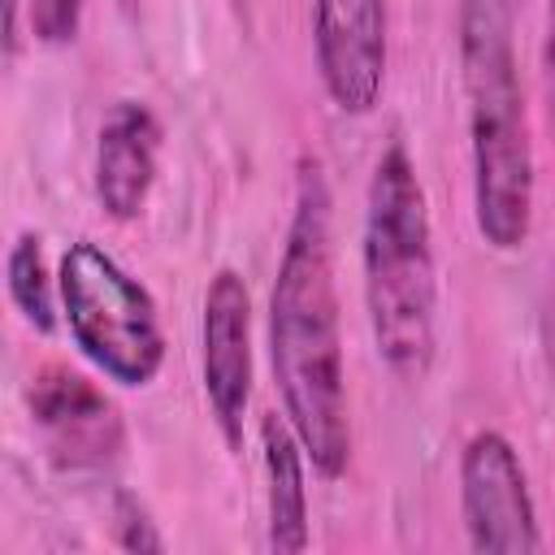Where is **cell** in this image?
<instances>
[{
	"instance_id": "1",
	"label": "cell",
	"mask_w": 555,
	"mask_h": 555,
	"mask_svg": "<svg viewBox=\"0 0 555 555\" xmlns=\"http://www.w3.org/2000/svg\"><path fill=\"white\" fill-rule=\"evenodd\" d=\"M330 208L334 199L321 160L299 156L291 221L269 286V369L282 416L299 434L321 481H338L351 464V399Z\"/></svg>"
},
{
	"instance_id": "2",
	"label": "cell",
	"mask_w": 555,
	"mask_h": 555,
	"mask_svg": "<svg viewBox=\"0 0 555 555\" xmlns=\"http://www.w3.org/2000/svg\"><path fill=\"white\" fill-rule=\"evenodd\" d=\"M455 43L468 126L473 225L486 247L520 251L533 234L538 160L507 0H460Z\"/></svg>"
},
{
	"instance_id": "3",
	"label": "cell",
	"mask_w": 555,
	"mask_h": 555,
	"mask_svg": "<svg viewBox=\"0 0 555 555\" xmlns=\"http://www.w3.org/2000/svg\"><path fill=\"white\" fill-rule=\"evenodd\" d=\"M360 286L377 360L416 386L438 356V256L429 199L403 139H390L364 186Z\"/></svg>"
},
{
	"instance_id": "4",
	"label": "cell",
	"mask_w": 555,
	"mask_h": 555,
	"mask_svg": "<svg viewBox=\"0 0 555 555\" xmlns=\"http://www.w3.org/2000/svg\"><path fill=\"white\" fill-rule=\"evenodd\" d=\"M56 286L61 317L78 356L126 390L152 386L165 364V330L152 291L91 238L65 247Z\"/></svg>"
},
{
	"instance_id": "5",
	"label": "cell",
	"mask_w": 555,
	"mask_h": 555,
	"mask_svg": "<svg viewBox=\"0 0 555 555\" xmlns=\"http://www.w3.org/2000/svg\"><path fill=\"white\" fill-rule=\"evenodd\" d=\"M460 520L473 551L529 555L542 551L538 503L516 442L499 429H477L460 447Z\"/></svg>"
},
{
	"instance_id": "6",
	"label": "cell",
	"mask_w": 555,
	"mask_h": 555,
	"mask_svg": "<svg viewBox=\"0 0 555 555\" xmlns=\"http://www.w3.org/2000/svg\"><path fill=\"white\" fill-rule=\"evenodd\" d=\"M26 408L48 460L65 473H104L126 451L121 408L78 369L43 364L26 386Z\"/></svg>"
},
{
	"instance_id": "7",
	"label": "cell",
	"mask_w": 555,
	"mask_h": 555,
	"mask_svg": "<svg viewBox=\"0 0 555 555\" xmlns=\"http://www.w3.org/2000/svg\"><path fill=\"white\" fill-rule=\"evenodd\" d=\"M312 56L330 104L369 117L386 82V0H312Z\"/></svg>"
},
{
	"instance_id": "8",
	"label": "cell",
	"mask_w": 555,
	"mask_h": 555,
	"mask_svg": "<svg viewBox=\"0 0 555 555\" xmlns=\"http://www.w3.org/2000/svg\"><path fill=\"white\" fill-rule=\"evenodd\" d=\"M199 369H204V399L230 451L243 447V416L251 403V291L238 269L221 264L204 291V321H199Z\"/></svg>"
},
{
	"instance_id": "9",
	"label": "cell",
	"mask_w": 555,
	"mask_h": 555,
	"mask_svg": "<svg viewBox=\"0 0 555 555\" xmlns=\"http://www.w3.org/2000/svg\"><path fill=\"white\" fill-rule=\"evenodd\" d=\"M160 169V117L143 100H117L95 134L91 191L104 217L134 221L147 208Z\"/></svg>"
},
{
	"instance_id": "10",
	"label": "cell",
	"mask_w": 555,
	"mask_h": 555,
	"mask_svg": "<svg viewBox=\"0 0 555 555\" xmlns=\"http://www.w3.org/2000/svg\"><path fill=\"white\" fill-rule=\"evenodd\" d=\"M260 468H264V542L278 555H299L312 542L308 525V455L286 416H260Z\"/></svg>"
},
{
	"instance_id": "11",
	"label": "cell",
	"mask_w": 555,
	"mask_h": 555,
	"mask_svg": "<svg viewBox=\"0 0 555 555\" xmlns=\"http://www.w3.org/2000/svg\"><path fill=\"white\" fill-rule=\"evenodd\" d=\"M4 291H9V304H13V312L22 317L26 330H35V334H52L56 330L61 286H56V278L48 269L43 238L35 230H17L13 234L9 256H4Z\"/></svg>"
},
{
	"instance_id": "12",
	"label": "cell",
	"mask_w": 555,
	"mask_h": 555,
	"mask_svg": "<svg viewBox=\"0 0 555 555\" xmlns=\"http://www.w3.org/2000/svg\"><path fill=\"white\" fill-rule=\"evenodd\" d=\"M113 538H117L121 551H139V555L143 551H165V538H160L152 512L130 490H117L113 494Z\"/></svg>"
},
{
	"instance_id": "13",
	"label": "cell",
	"mask_w": 555,
	"mask_h": 555,
	"mask_svg": "<svg viewBox=\"0 0 555 555\" xmlns=\"http://www.w3.org/2000/svg\"><path fill=\"white\" fill-rule=\"evenodd\" d=\"M26 22L30 35L48 48L74 43L82 26V0H26Z\"/></svg>"
},
{
	"instance_id": "14",
	"label": "cell",
	"mask_w": 555,
	"mask_h": 555,
	"mask_svg": "<svg viewBox=\"0 0 555 555\" xmlns=\"http://www.w3.org/2000/svg\"><path fill=\"white\" fill-rule=\"evenodd\" d=\"M538 74H542V104H546V126L555 134V0H546L542 13V48H538Z\"/></svg>"
},
{
	"instance_id": "15",
	"label": "cell",
	"mask_w": 555,
	"mask_h": 555,
	"mask_svg": "<svg viewBox=\"0 0 555 555\" xmlns=\"http://www.w3.org/2000/svg\"><path fill=\"white\" fill-rule=\"evenodd\" d=\"M22 4L26 0H4V61H13L17 56V26H22Z\"/></svg>"
}]
</instances>
